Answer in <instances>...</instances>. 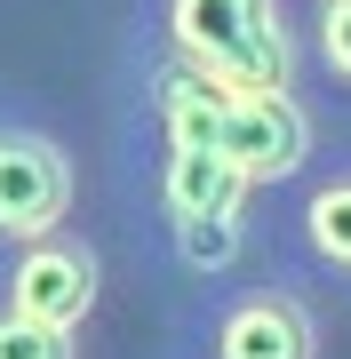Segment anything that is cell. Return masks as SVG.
I'll return each instance as SVG.
<instances>
[{"instance_id": "1", "label": "cell", "mask_w": 351, "mask_h": 359, "mask_svg": "<svg viewBox=\"0 0 351 359\" xmlns=\"http://www.w3.org/2000/svg\"><path fill=\"white\" fill-rule=\"evenodd\" d=\"M152 32L168 65L216 80V88H287L296 40L280 25V0H152Z\"/></svg>"}, {"instance_id": "2", "label": "cell", "mask_w": 351, "mask_h": 359, "mask_svg": "<svg viewBox=\"0 0 351 359\" xmlns=\"http://www.w3.org/2000/svg\"><path fill=\"white\" fill-rule=\"evenodd\" d=\"M160 208H168L176 256L192 264V271H223V264L240 256L247 184L216 152H184V144H168V152H160Z\"/></svg>"}, {"instance_id": "3", "label": "cell", "mask_w": 351, "mask_h": 359, "mask_svg": "<svg viewBox=\"0 0 351 359\" xmlns=\"http://www.w3.org/2000/svg\"><path fill=\"white\" fill-rule=\"evenodd\" d=\"M96 287H104V264H96V248L72 240V231L16 240V256L0 264V304L40 320V327H64V335H80V320L96 311Z\"/></svg>"}, {"instance_id": "4", "label": "cell", "mask_w": 351, "mask_h": 359, "mask_svg": "<svg viewBox=\"0 0 351 359\" xmlns=\"http://www.w3.org/2000/svg\"><path fill=\"white\" fill-rule=\"evenodd\" d=\"M216 160L240 184H280L312 160V120L287 88H223L216 104Z\"/></svg>"}, {"instance_id": "5", "label": "cell", "mask_w": 351, "mask_h": 359, "mask_svg": "<svg viewBox=\"0 0 351 359\" xmlns=\"http://www.w3.org/2000/svg\"><path fill=\"white\" fill-rule=\"evenodd\" d=\"M200 359H319V311L280 280L232 287L200 327Z\"/></svg>"}, {"instance_id": "6", "label": "cell", "mask_w": 351, "mask_h": 359, "mask_svg": "<svg viewBox=\"0 0 351 359\" xmlns=\"http://www.w3.org/2000/svg\"><path fill=\"white\" fill-rule=\"evenodd\" d=\"M72 216V152L32 120H0V240H40Z\"/></svg>"}, {"instance_id": "7", "label": "cell", "mask_w": 351, "mask_h": 359, "mask_svg": "<svg viewBox=\"0 0 351 359\" xmlns=\"http://www.w3.org/2000/svg\"><path fill=\"white\" fill-rule=\"evenodd\" d=\"M296 231H303V256H312L327 280H351V160L327 168L312 192H303Z\"/></svg>"}, {"instance_id": "8", "label": "cell", "mask_w": 351, "mask_h": 359, "mask_svg": "<svg viewBox=\"0 0 351 359\" xmlns=\"http://www.w3.org/2000/svg\"><path fill=\"white\" fill-rule=\"evenodd\" d=\"M312 56L336 88H351V0H312Z\"/></svg>"}, {"instance_id": "9", "label": "cell", "mask_w": 351, "mask_h": 359, "mask_svg": "<svg viewBox=\"0 0 351 359\" xmlns=\"http://www.w3.org/2000/svg\"><path fill=\"white\" fill-rule=\"evenodd\" d=\"M0 359H80V344L64 327H40V320L0 304Z\"/></svg>"}]
</instances>
